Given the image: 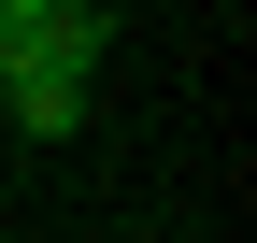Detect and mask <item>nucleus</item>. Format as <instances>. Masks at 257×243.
I'll return each instance as SVG.
<instances>
[{"label":"nucleus","mask_w":257,"mask_h":243,"mask_svg":"<svg viewBox=\"0 0 257 243\" xmlns=\"http://www.w3.org/2000/svg\"><path fill=\"white\" fill-rule=\"evenodd\" d=\"M100 57H114V15H100V0H0V86H15V72H100Z\"/></svg>","instance_id":"nucleus-1"},{"label":"nucleus","mask_w":257,"mask_h":243,"mask_svg":"<svg viewBox=\"0 0 257 243\" xmlns=\"http://www.w3.org/2000/svg\"><path fill=\"white\" fill-rule=\"evenodd\" d=\"M0 114H15L29 143H72V129H86V86H72V72H15V86H0Z\"/></svg>","instance_id":"nucleus-2"}]
</instances>
